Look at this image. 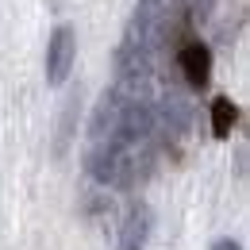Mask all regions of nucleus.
Masks as SVG:
<instances>
[{
  "label": "nucleus",
  "instance_id": "2",
  "mask_svg": "<svg viewBox=\"0 0 250 250\" xmlns=\"http://www.w3.org/2000/svg\"><path fill=\"white\" fill-rule=\"evenodd\" d=\"M177 65H181V73H185V81L192 89H204L212 81V46L200 42V39L185 42L181 54H177Z\"/></svg>",
  "mask_w": 250,
  "mask_h": 250
},
{
  "label": "nucleus",
  "instance_id": "7",
  "mask_svg": "<svg viewBox=\"0 0 250 250\" xmlns=\"http://www.w3.org/2000/svg\"><path fill=\"white\" fill-rule=\"evenodd\" d=\"M124 250H143V243H135V239H131V243H124Z\"/></svg>",
  "mask_w": 250,
  "mask_h": 250
},
{
  "label": "nucleus",
  "instance_id": "1",
  "mask_svg": "<svg viewBox=\"0 0 250 250\" xmlns=\"http://www.w3.org/2000/svg\"><path fill=\"white\" fill-rule=\"evenodd\" d=\"M77 62V31L69 23H58L46 39V85H65L69 69Z\"/></svg>",
  "mask_w": 250,
  "mask_h": 250
},
{
  "label": "nucleus",
  "instance_id": "4",
  "mask_svg": "<svg viewBox=\"0 0 250 250\" xmlns=\"http://www.w3.org/2000/svg\"><path fill=\"white\" fill-rule=\"evenodd\" d=\"M77 112H81V89L65 100V112H62V124H58V143H54V154H65V146H69V135H73V120H77Z\"/></svg>",
  "mask_w": 250,
  "mask_h": 250
},
{
  "label": "nucleus",
  "instance_id": "3",
  "mask_svg": "<svg viewBox=\"0 0 250 250\" xmlns=\"http://www.w3.org/2000/svg\"><path fill=\"white\" fill-rule=\"evenodd\" d=\"M239 120V104L231 100V96H216L212 100V135L216 139H227L231 135V127Z\"/></svg>",
  "mask_w": 250,
  "mask_h": 250
},
{
  "label": "nucleus",
  "instance_id": "6",
  "mask_svg": "<svg viewBox=\"0 0 250 250\" xmlns=\"http://www.w3.org/2000/svg\"><path fill=\"white\" fill-rule=\"evenodd\" d=\"M212 250H243V243H239V239H216Z\"/></svg>",
  "mask_w": 250,
  "mask_h": 250
},
{
  "label": "nucleus",
  "instance_id": "5",
  "mask_svg": "<svg viewBox=\"0 0 250 250\" xmlns=\"http://www.w3.org/2000/svg\"><path fill=\"white\" fill-rule=\"evenodd\" d=\"M112 112H116V96L104 93V96H100V104H96L93 124H89V135H93V139H104V124H112Z\"/></svg>",
  "mask_w": 250,
  "mask_h": 250
}]
</instances>
